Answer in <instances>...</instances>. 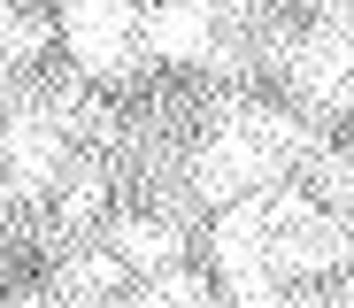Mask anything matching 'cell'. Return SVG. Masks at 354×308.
I'll return each instance as SVG.
<instances>
[{
	"instance_id": "7c38bea8",
	"label": "cell",
	"mask_w": 354,
	"mask_h": 308,
	"mask_svg": "<svg viewBox=\"0 0 354 308\" xmlns=\"http://www.w3.org/2000/svg\"><path fill=\"white\" fill-rule=\"evenodd\" d=\"M147 300H208V285H201V278H185V270L169 262V270H154V285H147Z\"/></svg>"
},
{
	"instance_id": "ba28073f",
	"label": "cell",
	"mask_w": 354,
	"mask_h": 308,
	"mask_svg": "<svg viewBox=\"0 0 354 308\" xmlns=\"http://www.w3.org/2000/svg\"><path fill=\"white\" fill-rule=\"evenodd\" d=\"M115 278H124V255H115V246H108V255H77L70 270H62V285H54V293H115Z\"/></svg>"
},
{
	"instance_id": "7a4b0ae2",
	"label": "cell",
	"mask_w": 354,
	"mask_h": 308,
	"mask_svg": "<svg viewBox=\"0 0 354 308\" xmlns=\"http://www.w3.org/2000/svg\"><path fill=\"white\" fill-rule=\"evenodd\" d=\"M139 0H70V54H77V70L100 85V78H124L131 70V39H139Z\"/></svg>"
},
{
	"instance_id": "8992f818",
	"label": "cell",
	"mask_w": 354,
	"mask_h": 308,
	"mask_svg": "<svg viewBox=\"0 0 354 308\" xmlns=\"http://www.w3.org/2000/svg\"><path fill=\"white\" fill-rule=\"evenodd\" d=\"M216 262H223V278L270 270V208H262L254 193L223 201V216H216Z\"/></svg>"
},
{
	"instance_id": "5b68a950",
	"label": "cell",
	"mask_w": 354,
	"mask_h": 308,
	"mask_svg": "<svg viewBox=\"0 0 354 308\" xmlns=\"http://www.w3.org/2000/svg\"><path fill=\"white\" fill-rule=\"evenodd\" d=\"M139 39H147V54H162V62H193V54H208V39H216V8H208V0H154V8L139 16Z\"/></svg>"
},
{
	"instance_id": "52a82bcc",
	"label": "cell",
	"mask_w": 354,
	"mask_h": 308,
	"mask_svg": "<svg viewBox=\"0 0 354 308\" xmlns=\"http://www.w3.org/2000/svg\"><path fill=\"white\" fill-rule=\"evenodd\" d=\"M177 224H162V216H131V224H115V255H124L131 270H169L177 262Z\"/></svg>"
},
{
	"instance_id": "9c48e42d",
	"label": "cell",
	"mask_w": 354,
	"mask_h": 308,
	"mask_svg": "<svg viewBox=\"0 0 354 308\" xmlns=\"http://www.w3.org/2000/svg\"><path fill=\"white\" fill-rule=\"evenodd\" d=\"M100 201H108V177L100 170H70L62 177V224H93Z\"/></svg>"
},
{
	"instance_id": "277c9868",
	"label": "cell",
	"mask_w": 354,
	"mask_h": 308,
	"mask_svg": "<svg viewBox=\"0 0 354 308\" xmlns=\"http://www.w3.org/2000/svg\"><path fill=\"white\" fill-rule=\"evenodd\" d=\"M0 154H8L16 193H46V185L62 177V116L54 108H24L8 123V139H0Z\"/></svg>"
},
{
	"instance_id": "30bf717a",
	"label": "cell",
	"mask_w": 354,
	"mask_h": 308,
	"mask_svg": "<svg viewBox=\"0 0 354 308\" xmlns=\"http://www.w3.org/2000/svg\"><path fill=\"white\" fill-rule=\"evenodd\" d=\"M39 54H46V24H39V16H8V24H0V70L39 62Z\"/></svg>"
},
{
	"instance_id": "6da1fadb",
	"label": "cell",
	"mask_w": 354,
	"mask_h": 308,
	"mask_svg": "<svg viewBox=\"0 0 354 308\" xmlns=\"http://www.w3.org/2000/svg\"><path fill=\"white\" fill-rule=\"evenodd\" d=\"M270 208V262L277 270H331L346 255V224L301 193H262Z\"/></svg>"
},
{
	"instance_id": "3957f363",
	"label": "cell",
	"mask_w": 354,
	"mask_h": 308,
	"mask_svg": "<svg viewBox=\"0 0 354 308\" xmlns=\"http://www.w3.org/2000/svg\"><path fill=\"white\" fill-rule=\"evenodd\" d=\"M285 62H292V93L301 100H316V108H346L354 100V24L346 16H331L324 31H308Z\"/></svg>"
},
{
	"instance_id": "8fae6325",
	"label": "cell",
	"mask_w": 354,
	"mask_h": 308,
	"mask_svg": "<svg viewBox=\"0 0 354 308\" xmlns=\"http://www.w3.org/2000/svg\"><path fill=\"white\" fill-rule=\"evenodd\" d=\"M308 170H316V185H324V201L331 208H354V162H339V154H308Z\"/></svg>"
},
{
	"instance_id": "4fadbf2b",
	"label": "cell",
	"mask_w": 354,
	"mask_h": 308,
	"mask_svg": "<svg viewBox=\"0 0 354 308\" xmlns=\"http://www.w3.org/2000/svg\"><path fill=\"white\" fill-rule=\"evenodd\" d=\"M208 8H216V0H208Z\"/></svg>"
}]
</instances>
